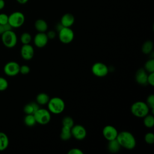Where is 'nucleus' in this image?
Instances as JSON below:
<instances>
[{
  "label": "nucleus",
  "mask_w": 154,
  "mask_h": 154,
  "mask_svg": "<svg viewBox=\"0 0 154 154\" xmlns=\"http://www.w3.org/2000/svg\"><path fill=\"white\" fill-rule=\"evenodd\" d=\"M34 26L35 29L38 32H45L48 29V23L47 22L42 19H37L34 23Z\"/></svg>",
  "instance_id": "f3484780"
},
{
  "label": "nucleus",
  "mask_w": 154,
  "mask_h": 154,
  "mask_svg": "<svg viewBox=\"0 0 154 154\" xmlns=\"http://www.w3.org/2000/svg\"><path fill=\"white\" fill-rule=\"evenodd\" d=\"M47 104L49 112L55 114H58L63 112L65 108V103L64 100L58 97H54L50 99Z\"/></svg>",
  "instance_id": "f03ea898"
},
{
  "label": "nucleus",
  "mask_w": 154,
  "mask_h": 154,
  "mask_svg": "<svg viewBox=\"0 0 154 154\" xmlns=\"http://www.w3.org/2000/svg\"><path fill=\"white\" fill-rule=\"evenodd\" d=\"M58 37L61 43L68 44L73 41L74 32L70 27H63L58 32Z\"/></svg>",
  "instance_id": "0eeeda50"
},
{
  "label": "nucleus",
  "mask_w": 154,
  "mask_h": 154,
  "mask_svg": "<svg viewBox=\"0 0 154 154\" xmlns=\"http://www.w3.org/2000/svg\"><path fill=\"white\" fill-rule=\"evenodd\" d=\"M16 1L20 4H25L28 1V0H16Z\"/></svg>",
  "instance_id": "58836bf2"
},
{
  "label": "nucleus",
  "mask_w": 154,
  "mask_h": 154,
  "mask_svg": "<svg viewBox=\"0 0 154 154\" xmlns=\"http://www.w3.org/2000/svg\"><path fill=\"white\" fill-rule=\"evenodd\" d=\"M109 69L106 64L101 62L95 63L91 67V72L97 77H104L108 73Z\"/></svg>",
  "instance_id": "6e6552de"
},
{
  "label": "nucleus",
  "mask_w": 154,
  "mask_h": 154,
  "mask_svg": "<svg viewBox=\"0 0 154 154\" xmlns=\"http://www.w3.org/2000/svg\"><path fill=\"white\" fill-rule=\"evenodd\" d=\"M50 98L49 96L45 93H40L36 97V102L38 105H46L48 103Z\"/></svg>",
  "instance_id": "412c9836"
},
{
  "label": "nucleus",
  "mask_w": 154,
  "mask_h": 154,
  "mask_svg": "<svg viewBox=\"0 0 154 154\" xmlns=\"http://www.w3.org/2000/svg\"><path fill=\"white\" fill-rule=\"evenodd\" d=\"M25 20V16L22 12L14 11L8 16V23L13 28H17L22 26Z\"/></svg>",
  "instance_id": "39448f33"
},
{
  "label": "nucleus",
  "mask_w": 154,
  "mask_h": 154,
  "mask_svg": "<svg viewBox=\"0 0 154 154\" xmlns=\"http://www.w3.org/2000/svg\"><path fill=\"white\" fill-rule=\"evenodd\" d=\"M46 35L48 36V39H54L55 38V37H56V32L55 31H52V30H51V31H49L47 33H46Z\"/></svg>",
  "instance_id": "c9c22d12"
},
{
  "label": "nucleus",
  "mask_w": 154,
  "mask_h": 154,
  "mask_svg": "<svg viewBox=\"0 0 154 154\" xmlns=\"http://www.w3.org/2000/svg\"><path fill=\"white\" fill-rule=\"evenodd\" d=\"M1 40L5 47L12 48L16 45L17 37L16 33L11 29L4 32L1 35Z\"/></svg>",
  "instance_id": "20e7f679"
},
{
  "label": "nucleus",
  "mask_w": 154,
  "mask_h": 154,
  "mask_svg": "<svg viewBox=\"0 0 154 154\" xmlns=\"http://www.w3.org/2000/svg\"><path fill=\"white\" fill-rule=\"evenodd\" d=\"M8 86V83L7 80L3 78L0 76V91H2L5 90Z\"/></svg>",
  "instance_id": "cd10ccee"
},
{
  "label": "nucleus",
  "mask_w": 154,
  "mask_h": 154,
  "mask_svg": "<svg viewBox=\"0 0 154 154\" xmlns=\"http://www.w3.org/2000/svg\"><path fill=\"white\" fill-rule=\"evenodd\" d=\"M30 72V68L27 65H22L20 66V70H19V73L23 74V75H26L29 73Z\"/></svg>",
  "instance_id": "473e14b6"
},
{
  "label": "nucleus",
  "mask_w": 154,
  "mask_h": 154,
  "mask_svg": "<svg viewBox=\"0 0 154 154\" xmlns=\"http://www.w3.org/2000/svg\"><path fill=\"white\" fill-rule=\"evenodd\" d=\"M150 108L146 104V103L143 101H137L134 102L131 107V111L132 114L139 118H143L149 112Z\"/></svg>",
  "instance_id": "7ed1b4c3"
},
{
  "label": "nucleus",
  "mask_w": 154,
  "mask_h": 154,
  "mask_svg": "<svg viewBox=\"0 0 154 154\" xmlns=\"http://www.w3.org/2000/svg\"><path fill=\"white\" fill-rule=\"evenodd\" d=\"M39 105L37 102H31L25 105L23 111L26 114H34L37 109L40 108Z\"/></svg>",
  "instance_id": "dca6fc26"
},
{
  "label": "nucleus",
  "mask_w": 154,
  "mask_h": 154,
  "mask_svg": "<svg viewBox=\"0 0 154 154\" xmlns=\"http://www.w3.org/2000/svg\"><path fill=\"white\" fill-rule=\"evenodd\" d=\"M118 133L117 129L112 125H106L102 130L103 136L108 141L116 139L117 137Z\"/></svg>",
  "instance_id": "9b49d317"
},
{
  "label": "nucleus",
  "mask_w": 154,
  "mask_h": 154,
  "mask_svg": "<svg viewBox=\"0 0 154 154\" xmlns=\"http://www.w3.org/2000/svg\"><path fill=\"white\" fill-rule=\"evenodd\" d=\"M108 141V149L109 152L112 153H116L120 150L121 146L116 138Z\"/></svg>",
  "instance_id": "6ab92c4d"
},
{
  "label": "nucleus",
  "mask_w": 154,
  "mask_h": 154,
  "mask_svg": "<svg viewBox=\"0 0 154 154\" xmlns=\"http://www.w3.org/2000/svg\"><path fill=\"white\" fill-rule=\"evenodd\" d=\"M23 121L25 125L29 127H32L37 123L34 114H26L24 117Z\"/></svg>",
  "instance_id": "5701e85b"
},
{
  "label": "nucleus",
  "mask_w": 154,
  "mask_h": 154,
  "mask_svg": "<svg viewBox=\"0 0 154 154\" xmlns=\"http://www.w3.org/2000/svg\"><path fill=\"white\" fill-rule=\"evenodd\" d=\"M147 84L152 86L154 85V72L149 73L147 75Z\"/></svg>",
  "instance_id": "72a5a7b5"
},
{
  "label": "nucleus",
  "mask_w": 154,
  "mask_h": 154,
  "mask_svg": "<svg viewBox=\"0 0 154 154\" xmlns=\"http://www.w3.org/2000/svg\"><path fill=\"white\" fill-rule=\"evenodd\" d=\"M20 55L25 60H31L34 55V49L30 44L23 45L20 49Z\"/></svg>",
  "instance_id": "f8f14e48"
},
{
  "label": "nucleus",
  "mask_w": 154,
  "mask_h": 154,
  "mask_svg": "<svg viewBox=\"0 0 154 154\" xmlns=\"http://www.w3.org/2000/svg\"><path fill=\"white\" fill-rule=\"evenodd\" d=\"M20 65L16 61H9L4 67L5 74L9 76H14L19 73Z\"/></svg>",
  "instance_id": "1a4fd4ad"
},
{
  "label": "nucleus",
  "mask_w": 154,
  "mask_h": 154,
  "mask_svg": "<svg viewBox=\"0 0 154 154\" xmlns=\"http://www.w3.org/2000/svg\"><path fill=\"white\" fill-rule=\"evenodd\" d=\"M62 124L64 126H67L71 128L74 125V122L72 117L69 116H66L63 119Z\"/></svg>",
  "instance_id": "bb28decb"
},
{
  "label": "nucleus",
  "mask_w": 154,
  "mask_h": 154,
  "mask_svg": "<svg viewBox=\"0 0 154 154\" xmlns=\"http://www.w3.org/2000/svg\"><path fill=\"white\" fill-rule=\"evenodd\" d=\"M146 104L149 106V108L150 109H154V95L153 94H150L146 100Z\"/></svg>",
  "instance_id": "c756f323"
},
{
  "label": "nucleus",
  "mask_w": 154,
  "mask_h": 154,
  "mask_svg": "<svg viewBox=\"0 0 154 154\" xmlns=\"http://www.w3.org/2000/svg\"><path fill=\"white\" fill-rule=\"evenodd\" d=\"M144 70L149 72H154V60L153 58L147 60L144 65Z\"/></svg>",
  "instance_id": "393cba45"
},
{
  "label": "nucleus",
  "mask_w": 154,
  "mask_h": 154,
  "mask_svg": "<svg viewBox=\"0 0 154 154\" xmlns=\"http://www.w3.org/2000/svg\"><path fill=\"white\" fill-rule=\"evenodd\" d=\"M8 16L5 13H0V24L5 25L8 23Z\"/></svg>",
  "instance_id": "2f4dec72"
},
{
  "label": "nucleus",
  "mask_w": 154,
  "mask_h": 154,
  "mask_svg": "<svg viewBox=\"0 0 154 154\" xmlns=\"http://www.w3.org/2000/svg\"><path fill=\"white\" fill-rule=\"evenodd\" d=\"M5 1L4 0H0V10L3 9L5 7Z\"/></svg>",
  "instance_id": "4c0bfd02"
},
{
  "label": "nucleus",
  "mask_w": 154,
  "mask_h": 154,
  "mask_svg": "<svg viewBox=\"0 0 154 154\" xmlns=\"http://www.w3.org/2000/svg\"><path fill=\"white\" fill-rule=\"evenodd\" d=\"M20 42L23 45H26V44H29L31 40H32V37L31 34L28 32H23L22 34L20 35Z\"/></svg>",
  "instance_id": "a878e982"
},
{
  "label": "nucleus",
  "mask_w": 154,
  "mask_h": 154,
  "mask_svg": "<svg viewBox=\"0 0 154 154\" xmlns=\"http://www.w3.org/2000/svg\"><path fill=\"white\" fill-rule=\"evenodd\" d=\"M72 137L71 128L63 126L60 133V138L63 141L69 140Z\"/></svg>",
  "instance_id": "aec40b11"
},
{
  "label": "nucleus",
  "mask_w": 154,
  "mask_h": 154,
  "mask_svg": "<svg viewBox=\"0 0 154 154\" xmlns=\"http://www.w3.org/2000/svg\"><path fill=\"white\" fill-rule=\"evenodd\" d=\"M147 74L144 69H138L135 73V80L140 85H146L147 84Z\"/></svg>",
  "instance_id": "4468645a"
},
{
  "label": "nucleus",
  "mask_w": 154,
  "mask_h": 154,
  "mask_svg": "<svg viewBox=\"0 0 154 154\" xmlns=\"http://www.w3.org/2000/svg\"><path fill=\"white\" fill-rule=\"evenodd\" d=\"M48 38L45 32H38L34 38V43L37 48H42L45 47L48 42Z\"/></svg>",
  "instance_id": "ddd939ff"
},
{
  "label": "nucleus",
  "mask_w": 154,
  "mask_h": 154,
  "mask_svg": "<svg viewBox=\"0 0 154 154\" xmlns=\"http://www.w3.org/2000/svg\"><path fill=\"white\" fill-rule=\"evenodd\" d=\"M145 141L149 144H152L154 143V134L152 132H148L144 136Z\"/></svg>",
  "instance_id": "c85d7f7f"
},
{
  "label": "nucleus",
  "mask_w": 154,
  "mask_h": 154,
  "mask_svg": "<svg viewBox=\"0 0 154 154\" xmlns=\"http://www.w3.org/2000/svg\"><path fill=\"white\" fill-rule=\"evenodd\" d=\"M75 22V17L72 14L66 13L61 18L60 23L64 27H70Z\"/></svg>",
  "instance_id": "2eb2a0df"
},
{
  "label": "nucleus",
  "mask_w": 154,
  "mask_h": 154,
  "mask_svg": "<svg viewBox=\"0 0 154 154\" xmlns=\"http://www.w3.org/2000/svg\"><path fill=\"white\" fill-rule=\"evenodd\" d=\"M63 27H64V26H63L62 25V24L60 22V23H57V24L56 25L55 29H56V30H57L58 32H59Z\"/></svg>",
  "instance_id": "e433bc0d"
},
{
  "label": "nucleus",
  "mask_w": 154,
  "mask_h": 154,
  "mask_svg": "<svg viewBox=\"0 0 154 154\" xmlns=\"http://www.w3.org/2000/svg\"><path fill=\"white\" fill-rule=\"evenodd\" d=\"M12 27L10 26V25L8 23L5 25H1L0 24V35H1L4 32L8 31V30H11Z\"/></svg>",
  "instance_id": "7c9ffc66"
},
{
  "label": "nucleus",
  "mask_w": 154,
  "mask_h": 154,
  "mask_svg": "<svg viewBox=\"0 0 154 154\" xmlns=\"http://www.w3.org/2000/svg\"><path fill=\"white\" fill-rule=\"evenodd\" d=\"M9 139L6 134L0 132V151H4L8 147Z\"/></svg>",
  "instance_id": "a211bd4d"
},
{
  "label": "nucleus",
  "mask_w": 154,
  "mask_h": 154,
  "mask_svg": "<svg viewBox=\"0 0 154 154\" xmlns=\"http://www.w3.org/2000/svg\"><path fill=\"white\" fill-rule=\"evenodd\" d=\"M72 136L78 140H82L87 135L85 128L81 125H75L71 128Z\"/></svg>",
  "instance_id": "9d476101"
},
{
  "label": "nucleus",
  "mask_w": 154,
  "mask_h": 154,
  "mask_svg": "<svg viewBox=\"0 0 154 154\" xmlns=\"http://www.w3.org/2000/svg\"><path fill=\"white\" fill-rule=\"evenodd\" d=\"M121 147L128 150L133 149L136 146V140L134 136L128 131H122L118 133L116 138Z\"/></svg>",
  "instance_id": "f257e3e1"
},
{
  "label": "nucleus",
  "mask_w": 154,
  "mask_h": 154,
  "mask_svg": "<svg viewBox=\"0 0 154 154\" xmlns=\"http://www.w3.org/2000/svg\"><path fill=\"white\" fill-rule=\"evenodd\" d=\"M153 48V43L151 40L146 41L142 46V52L144 54H149L152 52Z\"/></svg>",
  "instance_id": "4be33fe9"
},
{
  "label": "nucleus",
  "mask_w": 154,
  "mask_h": 154,
  "mask_svg": "<svg viewBox=\"0 0 154 154\" xmlns=\"http://www.w3.org/2000/svg\"><path fill=\"white\" fill-rule=\"evenodd\" d=\"M37 123L40 125H46L51 119V112L48 109L45 108H39L34 114Z\"/></svg>",
  "instance_id": "423d86ee"
},
{
  "label": "nucleus",
  "mask_w": 154,
  "mask_h": 154,
  "mask_svg": "<svg viewBox=\"0 0 154 154\" xmlns=\"http://www.w3.org/2000/svg\"><path fill=\"white\" fill-rule=\"evenodd\" d=\"M143 123L147 128H151L154 126V117L153 114H147L143 117Z\"/></svg>",
  "instance_id": "b1692460"
},
{
  "label": "nucleus",
  "mask_w": 154,
  "mask_h": 154,
  "mask_svg": "<svg viewBox=\"0 0 154 154\" xmlns=\"http://www.w3.org/2000/svg\"><path fill=\"white\" fill-rule=\"evenodd\" d=\"M68 154H83V152L78 148H72L69 150Z\"/></svg>",
  "instance_id": "f704fd0d"
}]
</instances>
